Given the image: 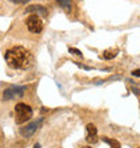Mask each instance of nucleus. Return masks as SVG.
<instances>
[{"label": "nucleus", "mask_w": 140, "mask_h": 148, "mask_svg": "<svg viewBox=\"0 0 140 148\" xmlns=\"http://www.w3.org/2000/svg\"><path fill=\"white\" fill-rule=\"evenodd\" d=\"M30 59V53L23 46H15L5 53V62L12 69H26Z\"/></svg>", "instance_id": "1"}, {"label": "nucleus", "mask_w": 140, "mask_h": 148, "mask_svg": "<svg viewBox=\"0 0 140 148\" xmlns=\"http://www.w3.org/2000/svg\"><path fill=\"white\" fill-rule=\"evenodd\" d=\"M32 117V108L27 104L19 102L15 106V121L16 124H23L27 123L30 119Z\"/></svg>", "instance_id": "2"}, {"label": "nucleus", "mask_w": 140, "mask_h": 148, "mask_svg": "<svg viewBox=\"0 0 140 148\" xmlns=\"http://www.w3.org/2000/svg\"><path fill=\"white\" fill-rule=\"evenodd\" d=\"M27 90V86H23V85H12L10 88L4 90L3 93V100L4 101H8V100H14V98H19V97H23L24 93Z\"/></svg>", "instance_id": "3"}, {"label": "nucleus", "mask_w": 140, "mask_h": 148, "mask_svg": "<svg viewBox=\"0 0 140 148\" xmlns=\"http://www.w3.org/2000/svg\"><path fill=\"white\" fill-rule=\"evenodd\" d=\"M27 28H28V31L32 32V34H39L43 28V23H42V20H40V18H39L38 15H35V14L28 16L27 18Z\"/></svg>", "instance_id": "4"}, {"label": "nucleus", "mask_w": 140, "mask_h": 148, "mask_svg": "<svg viewBox=\"0 0 140 148\" xmlns=\"http://www.w3.org/2000/svg\"><path fill=\"white\" fill-rule=\"evenodd\" d=\"M40 124H42V119H39L38 121H32V123H30L28 125H26V127H23V128H20V135H22L23 137L32 136V135L36 132V129L40 127Z\"/></svg>", "instance_id": "5"}, {"label": "nucleus", "mask_w": 140, "mask_h": 148, "mask_svg": "<svg viewBox=\"0 0 140 148\" xmlns=\"http://www.w3.org/2000/svg\"><path fill=\"white\" fill-rule=\"evenodd\" d=\"M86 140L94 144V143H97L98 137H97V128H96V125L94 124H88L86 125Z\"/></svg>", "instance_id": "6"}, {"label": "nucleus", "mask_w": 140, "mask_h": 148, "mask_svg": "<svg viewBox=\"0 0 140 148\" xmlns=\"http://www.w3.org/2000/svg\"><path fill=\"white\" fill-rule=\"evenodd\" d=\"M27 12H39L42 16H47V10L43 5H30L26 10Z\"/></svg>", "instance_id": "7"}, {"label": "nucleus", "mask_w": 140, "mask_h": 148, "mask_svg": "<svg viewBox=\"0 0 140 148\" xmlns=\"http://www.w3.org/2000/svg\"><path fill=\"white\" fill-rule=\"evenodd\" d=\"M57 3H58L66 12L71 11V4H73V0H57Z\"/></svg>", "instance_id": "8"}, {"label": "nucleus", "mask_w": 140, "mask_h": 148, "mask_svg": "<svg viewBox=\"0 0 140 148\" xmlns=\"http://www.w3.org/2000/svg\"><path fill=\"white\" fill-rule=\"evenodd\" d=\"M117 53H119V50H117V49H109V50L104 51L102 58H104V59H112V58H115V57L117 55Z\"/></svg>", "instance_id": "9"}, {"label": "nucleus", "mask_w": 140, "mask_h": 148, "mask_svg": "<svg viewBox=\"0 0 140 148\" xmlns=\"http://www.w3.org/2000/svg\"><path fill=\"white\" fill-rule=\"evenodd\" d=\"M102 141L104 143H106V144L110 145V148H121L120 143L117 140H115V139H109V137H102Z\"/></svg>", "instance_id": "10"}, {"label": "nucleus", "mask_w": 140, "mask_h": 148, "mask_svg": "<svg viewBox=\"0 0 140 148\" xmlns=\"http://www.w3.org/2000/svg\"><path fill=\"white\" fill-rule=\"evenodd\" d=\"M69 51L70 53H73L74 55H78V57H82V53L80 50H77V49H74V47H69Z\"/></svg>", "instance_id": "11"}, {"label": "nucleus", "mask_w": 140, "mask_h": 148, "mask_svg": "<svg viewBox=\"0 0 140 148\" xmlns=\"http://www.w3.org/2000/svg\"><path fill=\"white\" fill-rule=\"evenodd\" d=\"M10 1H12V3H18V4H24V3H27L28 0H10Z\"/></svg>", "instance_id": "12"}, {"label": "nucleus", "mask_w": 140, "mask_h": 148, "mask_svg": "<svg viewBox=\"0 0 140 148\" xmlns=\"http://www.w3.org/2000/svg\"><path fill=\"white\" fill-rule=\"evenodd\" d=\"M132 75H135V77H139L140 78V70L137 69V70H133L132 71Z\"/></svg>", "instance_id": "13"}, {"label": "nucleus", "mask_w": 140, "mask_h": 148, "mask_svg": "<svg viewBox=\"0 0 140 148\" xmlns=\"http://www.w3.org/2000/svg\"><path fill=\"white\" fill-rule=\"evenodd\" d=\"M34 148H40V144H35Z\"/></svg>", "instance_id": "14"}, {"label": "nucleus", "mask_w": 140, "mask_h": 148, "mask_svg": "<svg viewBox=\"0 0 140 148\" xmlns=\"http://www.w3.org/2000/svg\"><path fill=\"white\" fill-rule=\"evenodd\" d=\"M84 148H90V147H84Z\"/></svg>", "instance_id": "15"}]
</instances>
